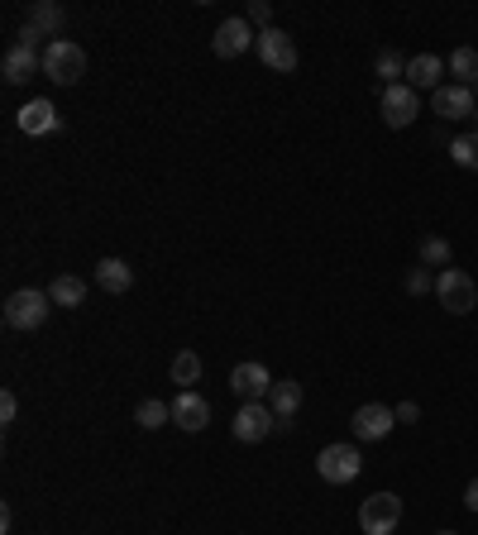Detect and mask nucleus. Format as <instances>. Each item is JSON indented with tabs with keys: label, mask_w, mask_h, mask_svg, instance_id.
I'll list each match as a JSON object with an SVG mask.
<instances>
[{
	"label": "nucleus",
	"mask_w": 478,
	"mask_h": 535,
	"mask_svg": "<svg viewBox=\"0 0 478 535\" xmlns=\"http://www.w3.org/2000/svg\"><path fill=\"white\" fill-rule=\"evenodd\" d=\"M48 297H53V306H63V311H77V306L87 301V282L72 278V273H58V278L48 282Z\"/></svg>",
	"instance_id": "nucleus-20"
},
{
	"label": "nucleus",
	"mask_w": 478,
	"mask_h": 535,
	"mask_svg": "<svg viewBox=\"0 0 478 535\" xmlns=\"http://www.w3.org/2000/svg\"><path fill=\"white\" fill-rule=\"evenodd\" d=\"M450 77L459 86H478V48H455L450 53Z\"/></svg>",
	"instance_id": "nucleus-25"
},
{
	"label": "nucleus",
	"mask_w": 478,
	"mask_h": 535,
	"mask_svg": "<svg viewBox=\"0 0 478 535\" xmlns=\"http://www.w3.org/2000/svg\"><path fill=\"white\" fill-rule=\"evenodd\" d=\"M392 426H397V411L383 407V402H364V407L349 416L354 440H383V435H392Z\"/></svg>",
	"instance_id": "nucleus-11"
},
{
	"label": "nucleus",
	"mask_w": 478,
	"mask_h": 535,
	"mask_svg": "<svg viewBox=\"0 0 478 535\" xmlns=\"http://www.w3.org/2000/svg\"><path fill=\"white\" fill-rule=\"evenodd\" d=\"M402 287H407L412 297H426V292H435V273L431 268H412V273L402 278Z\"/></svg>",
	"instance_id": "nucleus-27"
},
{
	"label": "nucleus",
	"mask_w": 478,
	"mask_h": 535,
	"mask_svg": "<svg viewBox=\"0 0 478 535\" xmlns=\"http://www.w3.org/2000/svg\"><path fill=\"white\" fill-rule=\"evenodd\" d=\"M44 77L53 86H77L87 77V53H82V43L72 39H58L44 48Z\"/></svg>",
	"instance_id": "nucleus-2"
},
{
	"label": "nucleus",
	"mask_w": 478,
	"mask_h": 535,
	"mask_svg": "<svg viewBox=\"0 0 478 535\" xmlns=\"http://www.w3.org/2000/svg\"><path fill=\"white\" fill-rule=\"evenodd\" d=\"M435 535H459V531H435Z\"/></svg>",
	"instance_id": "nucleus-32"
},
{
	"label": "nucleus",
	"mask_w": 478,
	"mask_h": 535,
	"mask_svg": "<svg viewBox=\"0 0 478 535\" xmlns=\"http://www.w3.org/2000/svg\"><path fill=\"white\" fill-rule=\"evenodd\" d=\"M445 72H450V67H445V58H435V53H416V58H407V86H412V91H440V86H445Z\"/></svg>",
	"instance_id": "nucleus-15"
},
{
	"label": "nucleus",
	"mask_w": 478,
	"mask_h": 535,
	"mask_svg": "<svg viewBox=\"0 0 478 535\" xmlns=\"http://www.w3.org/2000/svg\"><path fill=\"white\" fill-rule=\"evenodd\" d=\"M273 383H278V378L263 364H235V373H230V387H235L239 402H268Z\"/></svg>",
	"instance_id": "nucleus-13"
},
{
	"label": "nucleus",
	"mask_w": 478,
	"mask_h": 535,
	"mask_svg": "<svg viewBox=\"0 0 478 535\" xmlns=\"http://www.w3.org/2000/svg\"><path fill=\"white\" fill-rule=\"evenodd\" d=\"M254 48H259V63L268 67V72H297V39H292L287 29L268 24Z\"/></svg>",
	"instance_id": "nucleus-7"
},
{
	"label": "nucleus",
	"mask_w": 478,
	"mask_h": 535,
	"mask_svg": "<svg viewBox=\"0 0 478 535\" xmlns=\"http://www.w3.org/2000/svg\"><path fill=\"white\" fill-rule=\"evenodd\" d=\"M48 311H53V297L39 292V287H20V292H10L5 306H0V316L10 330H39L48 321Z\"/></svg>",
	"instance_id": "nucleus-1"
},
{
	"label": "nucleus",
	"mask_w": 478,
	"mask_h": 535,
	"mask_svg": "<svg viewBox=\"0 0 478 535\" xmlns=\"http://www.w3.org/2000/svg\"><path fill=\"white\" fill-rule=\"evenodd\" d=\"M268 407H273V416H278V430H292L297 411H302V383H297V378L273 383V392H268Z\"/></svg>",
	"instance_id": "nucleus-17"
},
{
	"label": "nucleus",
	"mask_w": 478,
	"mask_h": 535,
	"mask_svg": "<svg viewBox=\"0 0 478 535\" xmlns=\"http://www.w3.org/2000/svg\"><path fill=\"white\" fill-rule=\"evenodd\" d=\"M173 426L177 430H187V435H196V430H206L211 426V402L201 397V392H177V402H173Z\"/></svg>",
	"instance_id": "nucleus-14"
},
{
	"label": "nucleus",
	"mask_w": 478,
	"mask_h": 535,
	"mask_svg": "<svg viewBox=\"0 0 478 535\" xmlns=\"http://www.w3.org/2000/svg\"><path fill=\"white\" fill-rule=\"evenodd\" d=\"M378 110H383V125L388 129H407L421 115V101H416V91L407 82H397L378 91Z\"/></svg>",
	"instance_id": "nucleus-8"
},
{
	"label": "nucleus",
	"mask_w": 478,
	"mask_h": 535,
	"mask_svg": "<svg viewBox=\"0 0 478 535\" xmlns=\"http://www.w3.org/2000/svg\"><path fill=\"white\" fill-rule=\"evenodd\" d=\"M15 125H20L29 139H39V134H58V129H63V115H58V106H53V101H44V96H39V101H29V106L15 115Z\"/></svg>",
	"instance_id": "nucleus-16"
},
{
	"label": "nucleus",
	"mask_w": 478,
	"mask_h": 535,
	"mask_svg": "<svg viewBox=\"0 0 478 535\" xmlns=\"http://www.w3.org/2000/svg\"><path fill=\"white\" fill-rule=\"evenodd\" d=\"M450 158H455L464 172H478V129H469V134H455V139H450Z\"/></svg>",
	"instance_id": "nucleus-26"
},
{
	"label": "nucleus",
	"mask_w": 478,
	"mask_h": 535,
	"mask_svg": "<svg viewBox=\"0 0 478 535\" xmlns=\"http://www.w3.org/2000/svg\"><path fill=\"white\" fill-rule=\"evenodd\" d=\"M474 96H478V86H474Z\"/></svg>",
	"instance_id": "nucleus-33"
},
{
	"label": "nucleus",
	"mask_w": 478,
	"mask_h": 535,
	"mask_svg": "<svg viewBox=\"0 0 478 535\" xmlns=\"http://www.w3.org/2000/svg\"><path fill=\"white\" fill-rule=\"evenodd\" d=\"M173 383L177 392H192L196 383H201V354H192V349H182L173 359Z\"/></svg>",
	"instance_id": "nucleus-22"
},
{
	"label": "nucleus",
	"mask_w": 478,
	"mask_h": 535,
	"mask_svg": "<svg viewBox=\"0 0 478 535\" xmlns=\"http://www.w3.org/2000/svg\"><path fill=\"white\" fill-rule=\"evenodd\" d=\"M397 411V426H416V421H421V407H416V402H402V407H392Z\"/></svg>",
	"instance_id": "nucleus-30"
},
{
	"label": "nucleus",
	"mask_w": 478,
	"mask_h": 535,
	"mask_svg": "<svg viewBox=\"0 0 478 535\" xmlns=\"http://www.w3.org/2000/svg\"><path fill=\"white\" fill-rule=\"evenodd\" d=\"M34 72H44V53L15 39L10 48H5V58H0V77H5L10 86H24Z\"/></svg>",
	"instance_id": "nucleus-10"
},
{
	"label": "nucleus",
	"mask_w": 478,
	"mask_h": 535,
	"mask_svg": "<svg viewBox=\"0 0 478 535\" xmlns=\"http://www.w3.org/2000/svg\"><path fill=\"white\" fill-rule=\"evenodd\" d=\"M464 507H469V512H478V478L464 488Z\"/></svg>",
	"instance_id": "nucleus-31"
},
{
	"label": "nucleus",
	"mask_w": 478,
	"mask_h": 535,
	"mask_svg": "<svg viewBox=\"0 0 478 535\" xmlns=\"http://www.w3.org/2000/svg\"><path fill=\"white\" fill-rule=\"evenodd\" d=\"M244 20H249V24H259V34H263V29H268V20H273V5H268V0H249Z\"/></svg>",
	"instance_id": "nucleus-28"
},
{
	"label": "nucleus",
	"mask_w": 478,
	"mask_h": 535,
	"mask_svg": "<svg viewBox=\"0 0 478 535\" xmlns=\"http://www.w3.org/2000/svg\"><path fill=\"white\" fill-rule=\"evenodd\" d=\"M373 72L383 77V86H397L407 77V58L397 53V48H378V58H373Z\"/></svg>",
	"instance_id": "nucleus-23"
},
{
	"label": "nucleus",
	"mask_w": 478,
	"mask_h": 535,
	"mask_svg": "<svg viewBox=\"0 0 478 535\" xmlns=\"http://www.w3.org/2000/svg\"><path fill=\"white\" fill-rule=\"evenodd\" d=\"M29 29H39V34H44L48 43H58L63 39V24H67V15H63V5H58V0H34V5H29Z\"/></svg>",
	"instance_id": "nucleus-18"
},
{
	"label": "nucleus",
	"mask_w": 478,
	"mask_h": 535,
	"mask_svg": "<svg viewBox=\"0 0 478 535\" xmlns=\"http://www.w3.org/2000/svg\"><path fill=\"white\" fill-rule=\"evenodd\" d=\"M273 430H278V416H273L268 402H239L235 421H230V435H235L239 445H259Z\"/></svg>",
	"instance_id": "nucleus-5"
},
{
	"label": "nucleus",
	"mask_w": 478,
	"mask_h": 535,
	"mask_svg": "<svg viewBox=\"0 0 478 535\" xmlns=\"http://www.w3.org/2000/svg\"><path fill=\"white\" fill-rule=\"evenodd\" d=\"M134 421H139L144 430L168 426V421H173V402H158V397H144V402L134 407Z\"/></svg>",
	"instance_id": "nucleus-24"
},
{
	"label": "nucleus",
	"mask_w": 478,
	"mask_h": 535,
	"mask_svg": "<svg viewBox=\"0 0 478 535\" xmlns=\"http://www.w3.org/2000/svg\"><path fill=\"white\" fill-rule=\"evenodd\" d=\"M402 521V497L397 493H373L359 507V531L364 535H392Z\"/></svg>",
	"instance_id": "nucleus-6"
},
{
	"label": "nucleus",
	"mask_w": 478,
	"mask_h": 535,
	"mask_svg": "<svg viewBox=\"0 0 478 535\" xmlns=\"http://www.w3.org/2000/svg\"><path fill=\"white\" fill-rule=\"evenodd\" d=\"M435 297L450 316H469L478 306V282L464 268H445V273H435Z\"/></svg>",
	"instance_id": "nucleus-3"
},
{
	"label": "nucleus",
	"mask_w": 478,
	"mask_h": 535,
	"mask_svg": "<svg viewBox=\"0 0 478 535\" xmlns=\"http://www.w3.org/2000/svg\"><path fill=\"white\" fill-rule=\"evenodd\" d=\"M421 268H435V273L455 268V249H450V239H440V235L421 239Z\"/></svg>",
	"instance_id": "nucleus-21"
},
{
	"label": "nucleus",
	"mask_w": 478,
	"mask_h": 535,
	"mask_svg": "<svg viewBox=\"0 0 478 535\" xmlns=\"http://www.w3.org/2000/svg\"><path fill=\"white\" fill-rule=\"evenodd\" d=\"M96 287L110 292V297H125L134 287V268L125 258H101V263H96Z\"/></svg>",
	"instance_id": "nucleus-19"
},
{
	"label": "nucleus",
	"mask_w": 478,
	"mask_h": 535,
	"mask_svg": "<svg viewBox=\"0 0 478 535\" xmlns=\"http://www.w3.org/2000/svg\"><path fill=\"white\" fill-rule=\"evenodd\" d=\"M316 473L326 483H335V488H345V483H354L364 473V454H359V445H326L316 454Z\"/></svg>",
	"instance_id": "nucleus-4"
},
{
	"label": "nucleus",
	"mask_w": 478,
	"mask_h": 535,
	"mask_svg": "<svg viewBox=\"0 0 478 535\" xmlns=\"http://www.w3.org/2000/svg\"><path fill=\"white\" fill-rule=\"evenodd\" d=\"M431 110L440 115V120H474V110H478V96H474V86H440L431 96Z\"/></svg>",
	"instance_id": "nucleus-12"
},
{
	"label": "nucleus",
	"mask_w": 478,
	"mask_h": 535,
	"mask_svg": "<svg viewBox=\"0 0 478 535\" xmlns=\"http://www.w3.org/2000/svg\"><path fill=\"white\" fill-rule=\"evenodd\" d=\"M254 43H259L254 24L244 20V15H235V20H220L216 39H211V48H216V58H244V53H249Z\"/></svg>",
	"instance_id": "nucleus-9"
},
{
	"label": "nucleus",
	"mask_w": 478,
	"mask_h": 535,
	"mask_svg": "<svg viewBox=\"0 0 478 535\" xmlns=\"http://www.w3.org/2000/svg\"><path fill=\"white\" fill-rule=\"evenodd\" d=\"M15 416H20V402H15V392H0V426L10 430V426H15Z\"/></svg>",
	"instance_id": "nucleus-29"
}]
</instances>
